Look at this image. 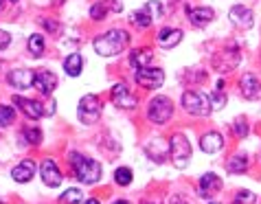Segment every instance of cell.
Instances as JSON below:
<instances>
[{"instance_id":"6da1fadb","label":"cell","mask_w":261,"mask_h":204,"mask_svg":"<svg viewBox=\"0 0 261 204\" xmlns=\"http://www.w3.org/2000/svg\"><path fill=\"white\" fill-rule=\"evenodd\" d=\"M127 44H129V33L125 31V29H112V31L99 35V38L92 42V46H95V50L101 57L119 55L127 48Z\"/></svg>"},{"instance_id":"7a4b0ae2","label":"cell","mask_w":261,"mask_h":204,"mask_svg":"<svg viewBox=\"0 0 261 204\" xmlns=\"http://www.w3.org/2000/svg\"><path fill=\"white\" fill-rule=\"evenodd\" d=\"M70 167H72L75 178L79 182H84V185H95V182L101 180V173H103L97 160L79 154V151H70Z\"/></svg>"},{"instance_id":"3957f363","label":"cell","mask_w":261,"mask_h":204,"mask_svg":"<svg viewBox=\"0 0 261 204\" xmlns=\"http://www.w3.org/2000/svg\"><path fill=\"white\" fill-rule=\"evenodd\" d=\"M182 108L193 116H208L213 112L211 97L200 90H187L182 94Z\"/></svg>"},{"instance_id":"277c9868","label":"cell","mask_w":261,"mask_h":204,"mask_svg":"<svg viewBox=\"0 0 261 204\" xmlns=\"http://www.w3.org/2000/svg\"><path fill=\"white\" fill-rule=\"evenodd\" d=\"M163 11H165V7L161 0H147L139 11H134L132 16H129V22L139 29H147V27H151L154 20L163 18Z\"/></svg>"},{"instance_id":"5b68a950","label":"cell","mask_w":261,"mask_h":204,"mask_svg":"<svg viewBox=\"0 0 261 204\" xmlns=\"http://www.w3.org/2000/svg\"><path fill=\"white\" fill-rule=\"evenodd\" d=\"M169 156L176 169H185L191 160V143L185 134H173L169 141Z\"/></svg>"},{"instance_id":"8992f818","label":"cell","mask_w":261,"mask_h":204,"mask_svg":"<svg viewBox=\"0 0 261 204\" xmlns=\"http://www.w3.org/2000/svg\"><path fill=\"white\" fill-rule=\"evenodd\" d=\"M173 114V104L169 97H163V94H158L149 101V108H147V119L151 123H156V125H163L171 119Z\"/></svg>"},{"instance_id":"52a82bcc","label":"cell","mask_w":261,"mask_h":204,"mask_svg":"<svg viewBox=\"0 0 261 204\" xmlns=\"http://www.w3.org/2000/svg\"><path fill=\"white\" fill-rule=\"evenodd\" d=\"M239 62H242V53H239V46L235 44V42H230L226 48L220 50V53L213 57V66H215V70H220V72L235 70L239 66Z\"/></svg>"},{"instance_id":"ba28073f","label":"cell","mask_w":261,"mask_h":204,"mask_svg":"<svg viewBox=\"0 0 261 204\" xmlns=\"http://www.w3.org/2000/svg\"><path fill=\"white\" fill-rule=\"evenodd\" d=\"M77 114H79V119H82V123L92 125V123L101 116V101H99L97 94H86V97H82Z\"/></svg>"},{"instance_id":"9c48e42d","label":"cell","mask_w":261,"mask_h":204,"mask_svg":"<svg viewBox=\"0 0 261 204\" xmlns=\"http://www.w3.org/2000/svg\"><path fill=\"white\" fill-rule=\"evenodd\" d=\"M134 79H136V84H139V86H143V88L156 90V88H161L163 82H165V72L161 68L147 66V68H139V70H136Z\"/></svg>"},{"instance_id":"30bf717a","label":"cell","mask_w":261,"mask_h":204,"mask_svg":"<svg viewBox=\"0 0 261 204\" xmlns=\"http://www.w3.org/2000/svg\"><path fill=\"white\" fill-rule=\"evenodd\" d=\"M110 92H112V101L119 108H123V110H136V104H139V99H136V94L129 90L123 82L114 84Z\"/></svg>"},{"instance_id":"8fae6325","label":"cell","mask_w":261,"mask_h":204,"mask_svg":"<svg viewBox=\"0 0 261 204\" xmlns=\"http://www.w3.org/2000/svg\"><path fill=\"white\" fill-rule=\"evenodd\" d=\"M198 189H200V195L204 200H213L215 195L220 193V189H222V178L215 176L213 171H208V173H204V176L200 178Z\"/></svg>"},{"instance_id":"7c38bea8","label":"cell","mask_w":261,"mask_h":204,"mask_svg":"<svg viewBox=\"0 0 261 204\" xmlns=\"http://www.w3.org/2000/svg\"><path fill=\"white\" fill-rule=\"evenodd\" d=\"M228 18L237 29H250L252 24H255V13H252V9H248V7H244V5L230 7Z\"/></svg>"},{"instance_id":"4fadbf2b","label":"cell","mask_w":261,"mask_h":204,"mask_svg":"<svg viewBox=\"0 0 261 204\" xmlns=\"http://www.w3.org/2000/svg\"><path fill=\"white\" fill-rule=\"evenodd\" d=\"M187 16H189V22L193 27L204 29L215 20V11L211 7H187Z\"/></svg>"},{"instance_id":"5bb4252c","label":"cell","mask_w":261,"mask_h":204,"mask_svg":"<svg viewBox=\"0 0 261 204\" xmlns=\"http://www.w3.org/2000/svg\"><path fill=\"white\" fill-rule=\"evenodd\" d=\"M239 92H242L244 99H257L261 94V84L257 75H252V72H246V75H242V79H239Z\"/></svg>"},{"instance_id":"9a60e30c","label":"cell","mask_w":261,"mask_h":204,"mask_svg":"<svg viewBox=\"0 0 261 204\" xmlns=\"http://www.w3.org/2000/svg\"><path fill=\"white\" fill-rule=\"evenodd\" d=\"M40 176H42V182H44L46 187H50V189H55V187L62 185V173H60L57 165L50 158H46L44 163L40 165Z\"/></svg>"},{"instance_id":"2e32d148","label":"cell","mask_w":261,"mask_h":204,"mask_svg":"<svg viewBox=\"0 0 261 204\" xmlns=\"http://www.w3.org/2000/svg\"><path fill=\"white\" fill-rule=\"evenodd\" d=\"M156 42L163 48H173V46H178L180 42H182V31L176 29V27H163L161 31H158V35H156Z\"/></svg>"},{"instance_id":"e0dca14e","label":"cell","mask_w":261,"mask_h":204,"mask_svg":"<svg viewBox=\"0 0 261 204\" xmlns=\"http://www.w3.org/2000/svg\"><path fill=\"white\" fill-rule=\"evenodd\" d=\"M33 86L42 94H53V90L57 88V77L50 70H38L33 75Z\"/></svg>"},{"instance_id":"ac0fdd59","label":"cell","mask_w":261,"mask_h":204,"mask_svg":"<svg viewBox=\"0 0 261 204\" xmlns=\"http://www.w3.org/2000/svg\"><path fill=\"white\" fill-rule=\"evenodd\" d=\"M145 154H147L149 160H154V163H165V158L169 156V143L165 138H154L145 147Z\"/></svg>"},{"instance_id":"d6986e66","label":"cell","mask_w":261,"mask_h":204,"mask_svg":"<svg viewBox=\"0 0 261 204\" xmlns=\"http://www.w3.org/2000/svg\"><path fill=\"white\" fill-rule=\"evenodd\" d=\"M13 104L16 106H20V110H22L29 119H42V116H44V106L40 104V101H33V99H24V97H16L13 99Z\"/></svg>"},{"instance_id":"ffe728a7","label":"cell","mask_w":261,"mask_h":204,"mask_svg":"<svg viewBox=\"0 0 261 204\" xmlns=\"http://www.w3.org/2000/svg\"><path fill=\"white\" fill-rule=\"evenodd\" d=\"M200 149L204 154H217L224 149V136L220 132H206L200 138Z\"/></svg>"},{"instance_id":"44dd1931","label":"cell","mask_w":261,"mask_h":204,"mask_svg":"<svg viewBox=\"0 0 261 204\" xmlns=\"http://www.w3.org/2000/svg\"><path fill=\"white\" fill-rule=\"evenodd\" d=\"M33 70H24V68H18V70H11L9 72V84L13 86V88L18 90H24V88H31L33 86Z\"/></svg>"},{"instance_id":"7402d4cb","label":"cell","mask_w":261,"mask_h":204,"mask_svg":"<svg viewBox=\"0 0 261 204\" xmlns=\"http://www.w3.org/2000/svg\"><path fill=\"white\" fill-rule=\"evenodd\" d=\"M33 176H35V163L33 160H22V163L11 169V178L16 182H31Z\"/></svg>"},{"instance_id":"603a6c76","label":"cell","mask_w":261,"mask_h":204,"mask_svg":"<svg viewBox=\"0 0 261 204\" xmlns=\"http://www.w3.org/2000/svg\"><path fill=\"white\" fill-rule=\"evenodd\" d=\"M151 60H154V53H151L149 48H136V50H132V55H129V64H132L136 70L151 66Z\"/></svg>"},{"instance_id":"cb8c5ba5","label":"cell","mask_w":261,"mask_h":204,"mask_svg":"<svg viewBox=\"0 0 261 204\" xmlns=\"http://www.w3.org/2000/svg\"><path fill=\"white\" fill-rule=\"evenodd\" d=\"M82 68H84V57L79 53H70L66 60H64V70H66L70 77H77L79 72H82Z\"/></svg>"},{"instance_id":"d4e9b609","label":"cell","mask_w":261,"mask_h":204,"mask_svg":"<svg viewBox=\"0 0 261 204\" xmlns=\"http://www.w3.org/2000/svg\"><path fill=\"white\" fill-rule=\"evenodd\" d=\"M226 169L228 173H244V171H248V156L246 154H237L233 158H228V165H226Z\"/></svg>"},{"instance_id":"484cf974","label":"cell","mask_w":261,"mask_h":204,"mask_svg":"<svg viewBox=\"0 0 261 204\" xmlns=\"http://www.w3.org/2000/svg\"><path fill=\"white\" fill-rule=\"evenodd\" d=\"M29 53H31L33 57H40L42 53H44V35L35 33L29 38Z\"/></svg>"},{"instance_id":"4316f807","label":"cell","mask_w":261,"mask_h":204,"mask_svg":"<svg viewBox=\"0 0 261 204\" xmlns=\"http://www.w3.org/2000/svg\"><path fill=\"white\" fill-rule=\"evenodd\" d=\"M132 180H134L132 169H127V167H119V169L114 171V182H117L119 187H127Z\"/></svg>"},{"instance_id":"83f0119b","label":"cell","mask_w":261,"mask_h":204,"mask_svg":"<svg viewBox=\"0 0 261 204\" xmlns=\"http://www.w3.org/2000/svg\"><path fill=\"white\" fill-rule=\"evenodd\" d=\"M13 119H16V110H13V106H0V128L11 125Z\"/></svg>"},{"instance_id":"f1b7e54d","label":"cell","mask_w":261,"mask_h":204,"mask_svg":"<svg viewBox=\"0 0 261 204\" xmlns=\"http://www.w3.org/2000/svg\"><path fill=\"white\" fill-rule=\"evenodd\" d=\"M257 202V195L248 191V189H242V191H237L235 193V198H233V204H255Z\"/></svg>"},{"instance_id":"f546056e","label":"cell","mask_w":261,"mask_h":204,"mask_svg":"<svg viewBox=\"0 0 261 204\" xmlns=\"http://www.w3.org/2000/svg\"><path fill=\"white\" fill-rule=\"evenodd\" d=\"M108 3L103 0V3H97V5H92L90 7V18L92 20H106V16H108Z\"/></svg>"},{"instance_id":"4dcf8cb0","label":"cell","mask_w":261,"mask_h":204,"mask_svg":"<svg viewBox=\"0 0 261 204\" xmlns=\"http://www.w3.org/2000/svg\"><path fill=\"white\" fill-rule=\"evenodd\" d=\"M60 202L62 204H79L82 202V191H79V189H68L66 193L60 195Z\"/></svg>"},{"instance_id":"1f68e13d","label":"cell","mask_w":261,"mask_h":204,"mask_svg":"<svg viewBox=\"0 0 261 204\" xmlns=\"http://www.w3.org/2000/svg\"><path fill=\"white\" fill-rule=\"evenodd\" d=\"M208 97H211V108H213V110H222V108L226 106V92H224V90L215 88V92L208 94Z\"/></svg>"},{"instance_id":"d6a6232c","label":"cell","mask_w":261,"mask_h":204,"mask_svg":"<svg viewBox=\"0 0 261 204\" xmlns=\"http://www.w3.org/2000/svg\"><path fill=\"white\" fill-rule=\"evenodd\" d=\"M233 132H235V136H239V138H246V136H248V123H246L244 116H239V119L233 121Z\"/></svg>"},{"instance_id":"836d02e7","label":"cell","mask_w":261,"mask_h":204,"mask_svg":"<svg viewBox=\"0 0 261 204\" xmlns=\"http://www.w3.org/2000/svg\"><path fill=\"white\" fill-rule=\"evenodd\" d=\"M24 138H29V143H31V145H40L42 132H40V130H35V128H27L24 130Z\"/></svg>"},{"instance_id":"e575fe53","label":"cell","mask_w":261,"mask_h":204,"mask_svg":"<svg viewBox=\"0 0 261 204\" xmlns=\"http://www.w3.org/2000/svg\"><path fill=\"white\" fill-rule=\"evenodd\" d=\"M106 3H108V9H110L112 13L123 11V3H121V0H106Z\"/></svg>"},{"instance_id":"d590c367","label":"cell","mask_w":261,"mask_h":204,"mask_svg":"<svg viewBox=\"0 0 261 204\" xmlns=\"http://www.w3.org/2000/svg\"><path fill=\"white\" fill-rule=\"evenodd\" d=\"M9 44H11V35L7 33V31H3V29H0V50L7 48Z\"/></svg>"},{"instance_id":"8d00e7d4","label":"cell","mask_w":261,"mask_h":204,"mask_svg":"<svg viewBox=\"0 0 261 204\" xmlns=\"http://www.w3.org/2000/svg\"><path fill=\"white\" fill-rule=\"evenodd\" d=\"M169 204H191V202H187V200L182 198V195H171Z\"/></svg>"},{"instance_id":"74e56055","label":"cell","mask_w":261,"mask_h":204,"mask_svg":"<svg viewBox=\"0 0 261 204\" xmlns=\"http://www.w3.org/2000/svg\"><path fill=\"white\" fill-rule=\"evenodd\" d=\"M42 24H44V27L48 29V31H53V33L57 31V29H60V27H57L55 22H48V20H42Z\"/></svg>"},{"instance_id":"f35d334b","label":"cell","mask_w":261,"mask_h":204,"mask_svg":"<svg viewBox=\"0 0 261 204\" xmlns=\"http://www.w3.org/2000/svg\"><path fill=\"white\" fill-rule=\"evenodd\" d=\"M84 204H101V202H99V200H95V198H90V200H86Z\"/></svg>"},{"instance_id":"ab89813d","label":"cell","mask_w":261,"mask_h":204,"mask_svg":"<svg viewBox=\"0 0 261 204\" xmlns=\"http://www.w3.org/2000/svg\"><path fill=\"white\" fill-rule=\"evenodd\" d=\"M141 204H161V202H156V200H154V202H149V200H143Z\"/></svg>"},{"instance_id":"60d3db41","label":"cell","mask_w":261,"mask_h":204,"mask_svg":"<svg viewBox=\"0 0 261 204\" xmlns=\"http://www.w3.org/2000/svg\"><path fill=\"white\" fill-rule=\"evenodd\" d=\"M112 204H129L127 200H117V202H112Z\"/></svg>"},{"instance_id":"b9f144b4","label":"cell","mask_w":261,"mask_h":204,"mask_svg":"<svg viewBox=\"0 0 261 204\" xmlns=\"http://www.w3.org/2000/svg\"><path fill=\"white\" fill-rule=\"evenodd\" d=\"M208 204H220V202H208Z\"/></svg>"},{"instance_id":"7bdbcfd3","label":"cell","mask_w":261,"mask_h":204,"mask_svg":"<svg viewBox=\"0 0 261 204\" xmlns=\"http://www.w3.org/2000/svg\"><path fill=\"white\" fill-rule=\"evenodd\" d=\"M9 3H16V0H9Z\"/></svg>"},{"instance_id":"ee69618b","label":"cell","mask_w":261,"mask_h":204,"mask_svg":"<svg viewBox=\"0 0 261 204\" xmlns=\"http://www.w3.org/2000/svg\"><path fill=\"white\" fill-rule=\"evenodd\" d=\"M0 7H3V0H0Z\"/></svg>"}]
</instances>
